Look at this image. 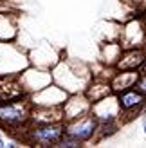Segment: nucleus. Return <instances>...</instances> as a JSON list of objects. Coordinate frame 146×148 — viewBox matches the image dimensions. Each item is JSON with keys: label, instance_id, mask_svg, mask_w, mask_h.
Instances as JSON below:
<instances>
[{"label": "nucleus", "instance_id": "nucleus-1", "mask_svg": "<svg viewBox=\"0 0 146 148\" xmlns=\"http://www.w3.org/2000/svg\"><path fill=\"white\" fill-rule=\"evenodd\" d=\"M53 81L61 87L67 94H76V92H85L87 85L90 83V72L83 63H79V69L72 67V62H58L53 69Z\"/></svg>", "mask_w": 146, "mask_h": 148}, {"label": "nucleus", "instance_id": "nucleus-2", "mask_svg": "<svg viewBox=\"0 0 146 148\" xmlns=\"http://www.w3.org/2000/svg\"><path fill=\"white\" fill-rule=\"evenodd\" d=\"M31 101L27 96L0 101V128L25 132L31 121Z\"/></svg>", "mask_w": 146, "mask_h": 148}, {"label": "nucleus", "instance_id": "nucleus-3", "mask_svg": "<svg viewBox=\"0 0 146 148\" xmlns=\"http://www.w3.org/2000/svg\"><path fill=\"white\" fill-rule=\"evenodd\" d=\"M65 136V123H40L29 125L24 132V139L36 146H56V143Z\"/></svg>", "mask_w": 146, "mask_h": 148}, {"label": "nucleus", "instance_id": "nucleus-4", "mask_svg": "<svg viewBox=\"0 0 146 148\" xmlns=\"http://www.w3.org/2000/svg\"><path fill=\"white\" fill-rule=\"evenodd\" d=\"M29 65V58L13 42H0V76H16Z\"/></svg>", "mask_w": 146, "mask_h": 148}, {"label": "nucleus", "instance_id": "nucleus-5", "mask_svg": "<svg viewBox=\"0 0 146 148\" xmlns=\"http://www.w3.org/2000/svg\"><path fill=\"white\" fill-rule=\"evenodd\" d=\"M16 79L22 87L25 96L33 94L40 88L47 87L53 83V74L50 69H42V67H34V65H27V67L16 74Z\"/></svg>", "mask_w": 146, "mask_h": 148}, {"label": "nucleus", "instance_id": "nucleus-6", "mask_svg": "<svg viewBox=\"0 0 146 148\" xmlns=\"http://www.w3.org/2000/svg\"><path fill=\"white\" fill-rule=\"evenodd\" d=\"M65 123V134L74 137L79 143H87L98 134V121L92 114L81 116L72 121H63Z\"/></svg>", "mask_w": 146, "mask_h": 148}, {"label": "nucleus", "instance_id": "nucleus-7", "mask_svg": "<svg viewBox=\"0 0 146 148\" xmlns=\"http://www.w3.org/2000/svg\"><path fill=\"white\" fill-rule=\"evenodd\" d=\"M67 96L69 94L61 87H58L56 83H50L47 87L40 88V90L29 94L27 98L33 107H61L63 101L67 99Z\"/></svg>", "mask_w": 146, "mask_h": 148}, {"label": "nucleus", "instance_id": "nucleus-8", "mask_svg": "<svg viewBox=\"0 0 146 148\" xmlns=\"http://www.w3.org/2000/svg\"><path fill=\"white\" fill-rule=\"evenodd\" d=\"M90 99L87 98L83 92H76V94H69L67 99L61 105V112H63V121H72L78 119L81 116L90 114Z\"/></svg>", "mask_w": 146, "mask_h": 148}, {"label": "nucleus", "instance_id": "nucleus-9", "mask_svg": "<svg viewBox=\"0 0 146 148\" xmlns=\"http://www.w3.org/2000/svg\"><path fill=\"white\" fill-rule=\"evenodd\" d=\"M119 112H121V108H119L117 98H114L112 94H108V96H105V98H101L98 101H92V105H90V114L96 117L98 123L115 121Z\"/></svg>", "mask_w": 146, "mask_h": 148}, {"label": "nucleus", "instance_id": "nucleus-10", "mask_svg": "<svg viewBox=\"0 0 146 148\" xmlns=\"http://www.w3.org/2000/svg\"><path fill=\"white\" fill-rule=\"evenodd\" d=\"M117 103H119V108L121 112H132V110L135 108H141L144 103H146V96L143 92H139L135 88V90H132V88H126V90H121L119 96H117Z\"/></svg>", "mask_w": 146, "mask_h": 148}, {"label": "nucleus", "instance_id": "nucleus-11", "mask_svg": "<svg viewBox=\"0 0 146 148\" xmlns=\"http://www.w3.org/2000/svg\"><path fill=\"white\" fill-rule=\"evenodd\" d=\"M146 60L144 58V53L141 51H135V49H130L125 56L119 58V62L115 63L119 71H139L143 62Z\"/></svg>", "mask_w": 146, "mask_h": 148}, {"label": "nucleus", "instance_id": "nucleus-12", "mask_svg": "<svg viewBox=\"0 0 146 148\" xmlns=\"http://www.w3.org/2000/svg\"><path fill=\"white\" fill-rule=\"evenodd\" d=\"M137 78H139V72L137 71H121L114 76L112 79V92H121V90H126V88L134 87Z\"/></svg>", "mask_w": 146, "mask_h": 148}, {"label": "nucleus", "instance_id": "nucleus-13", "mask_svg": "<svg viewBox=\"0 0 146 148\" xmlns=\"http://www.w3.org/2000/svg\"><path fill=\"white\" fill-rule=\"evenodd\" d=\"M18 33L16 18L13 14L0 13V42H13Z\"/></svg>", "mask_w": 146, "mask_h": 148}, {"label": "nucleus", "instance_id": "nucleus-14", "mask_svg": "<svg viewBox=\"0 0 146 148\" xmlns=\"http://www.w3.org/2000/svg\"><path fill=\"white\" fill-rule=\"evenodd\" d=\"M112 94V87L110 83H89L85 88V96L92 101H98L101 98H105V96Z\"/></svg>", "mask_w": 146, "mask_h": 148}, {"label": "nucleus", "instance_id": "nucleus-15", "mask_svg": "<svg viewBox=\"0 0 146 148\" xmlns=\"http://www.w3.org/2000/svg\"><path fill=\"white\" fill-rule=\"evenodd\" d=\"M103 56H108L105 58L106 63H117L121 58V43H106L103 47Z\"/></svg>", "mask_w": 146, "mask_h": 148}, {"label": "nucleus", "instance_id": "nucleus-16", "mask_svg": "<svg viewBox=\"0 0 146 148\" xmlns=\"http://www.w3.org/2000/svg\"><path fill=\"white\" fill-rule=\"evenodd\" d=\"M56 146H58V148H79V146H81V143L76 141L74 137H70V136L65 134V136L60 139V141L56 143Z\"/></svg>", "mask_w": 146, "mask_h": 148}, {"label": "nucleus", "instance_id": "nucleus-17", "mask_svg": "<svg viewBox=\"0 0 146 148\" xmlns=\"http://www.w3.org/2000/svg\"><path fill=\"white\" fill-rule=\"evenodd\" d=\"M135 88L146 96V72L143 74V76H139V78H137V81H135Z\"/></svg>", "mask_w": 146, "mask_h": 148}, {"label": "nucleus", "instance_id": "nucleus-18", "mask_svg": "<svg viewBox=\"0 0 146 148\" xmlns=\"http://www.w3.org/2000/svg\"><path fill=\"white\" fill-rule=\"evenodd\" d=\"M0 148H5V139L0 136Z\"/></svg>", "mask_w": 146, "mask_h": 148}, {"label": "nucleus", "instance_id": "nucleus-19", "mask_svg": "<svg viewBox=\"0 0 146 148\" xmlns=\"http://www.w3.org/2000/svg\"><path fill=\"white\" fill-rule=\"evenodd\" d=\"M139 71H143V72H146V60L143 62V65H141V69H139Z\"/></svg>", "mask_w": 146, "mask_h": 148}, {"label": "nucleus", "instance_id": "nucleus-20", "mask_svg": "<svg viewBox=\"0 0 146 148\" xmlns=\"http://www.w3.org/2000/svg\"><path fill=\"white\" fill-rule=\"evenodd\" d=\"M143 128H144V134H146V119H144V125H143Z\"/></svg>", "mask_w": 146, "mask_h": 148}, {"label": "nucleus", "instance_id": "nucleus-21", "mask_svg": "<svg viewBox=\"0 0 146 148\" xmlns=\"http://www.w3.org/2000/svg\"><path fill=\"white\" fill-rule=\"evenodd\" d=\"M144 49H146V45H144Z\"/></svg>", "mask_w": 146, "mask_h": 148}]
</instances>
